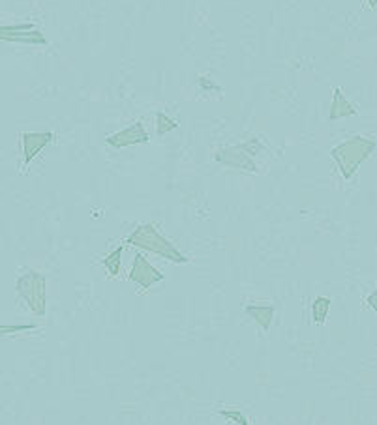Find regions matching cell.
I'll use <instances>...</instances> for the list:
<instances>
[{
    "instance_id": "obj_1",
    "label": "cell",
    "mask_w": 377,
    "mask_h": 425,
    "mask_svg": "<svg viewBox=\"0 0 377 425\" xmlns=\"http://www.w3.org/2000/svg\"><path fill=\"white\" fill-rule=\"evenodd\" d=\"M377 142L370 137H364V135H355L348 141L340 142L338 146L330 150V156L338 165V170L342 175L343 180H351L355 177V172L358 167L366 162L370 154L376 150Z\"/></svg>"
},
{
    "instance_id": "obj_2",
    "label": "cell",
    "mask_w": 377,
    "mask_h": 425,
    "mask_svg": "<svg viewBox=\"0 0 377 425\" xmlns=\"http://www.w3.org/2000/svg\"><path fill=\"white\" fill-rule=\"evenodd\" d=\"M126 242H128L130 246H136V248L150 251V253H156V255L164 257V259L175 262V264H186V262H188V257L182 255V253L173 246L171 242L167 240L165 236H162L160 231L156 229V225H152V223L139 225V227L126 238Z\"/></svg>"
},
{
    "instance_id": "obj_3",
    "label": "cell",
    "mask_w": 377,
    "mask_h": 425,
    "mask_svg": "<svg viewBox=\"0 0 377 425\" xmlns=\"http://www.w3.org/2000/svg\"><path fill=\"white\" fill-rule=\"evenodd\" d=\"M17 294L27 302L29 309L34 313L36 317H43L45 315V307H47V281L40 272L30 270L27 274H23L17 279Z\"/></svg>"
},
{
    "instance_id": "obj_4",
    "label": "cell",
    "mask_w": 377,
    "mask_h": 425,
    "mask_svg": "<svg viewBox=\"0 0 377 425\" xmlns=\"http://www.w3.org/2000/svg\"><path fill=\"white\" fill-rule=\"evenodd\" d=\"M263 149L261 142L256 137H252L248 142L244 144H236V146H229V149H220L214 154V159L218 164L226 165V167H233L239 170H248V172H257V165L252 157L259 154V150Z\"/></svg>"
},
{
    "instance_id": "obj_5",
    "label": "cell",
    "mask_w": 377,
    "mask_h": 425,
    "mask_svg": "<svg viewBox=\"0 0 377 425\" xmlns=\"http://www.w3.org/2000/svg\"><path fill=\"white\" fill-rule=\"evenodd\" d=\"M0 40L2 42L27 43V45H47L45 36L36 29L32 23L25 25H2L0 27Z\"/></svg>"
},
{
    "instance_id": "obj_6",
    "label": "cell",
    "mask_w": 377,
    "mask_h": 425,
    "mask_svg": "<svg viewBox=\"0 0 377 425\" xmlns=\"http://www.w3.org/2000/svg\"><path fill=\"white\" fill-rule=\"evenodd\" d=\"M128 279L132 283L143 287V289H150V287H154V285L160 283L164 279V274L158 268H154L145 257L137 255L134 259L132 270H130Z\"/></svg>"
},
{
    "instance_id": "obj_7",
    "label": "cell",
    "mask_w": 377,
    "mask_h": 425,
    "mask_svg": "<svg viewBox=\"0 0 377 425\" xmlns=\"http://www.w3.org/2000/svg\"><path fill=\"white\" fill-rule=\"evenodd\" d=\"M55 139L53 131H27L21 135V144H23V156H25V169L29 167L30 162L34 159L40 152H42L47 144H51Z\"/></svg>"
},
{
    "instance_id": "obj_8",
    "label": "cell",
    "mask_w": 377,
    "mask_h": 425,
    "mask_svg": "<svg viewBox=\"0 0 377 425\" xmlns=\"http://www.w3.org/2000/svg\"><path fill=\"white\" fill-rule=\"evenodd\" d=\"M149 139L150 137L145 126H143L141 122H136L130 128L107 137L106 142L109 146H113V149H126V146H134V144H145V142H149Z\"/></svg>"
},
{
    "instance_id": "obj_9",
    "label": "cell",
    "mask_w": 377,
    "mask_h": 425,
    "mask_svg": "<svg viewBox=\"0 0 377 425\" xmlns=\"http://www.w3.org/2000/svg\"><path fill=\"white\" fill-rule=\"evenodd\" d=\"M356 109L353 103L345 99L342 88H335L332 90V105H330V113H328V120L336 122L340 118H348V116H355Z\"/></svg>"
},
{
    "instance_id": "obj_10",
    "label": "cell",
    "mask_w": 377,
    "mask_h": 425,
    "mask_svg": "<svg viewBox=\"0 0 377 425\" xmlns=\"http://www.w3.org/2000/svg\"><path fill=\"white\" fill-rule=\"evenodd\" d=\"M246 315L256 320L257 326L261 328L263 332H269L272 320H274V315H276V309H274V305H246Z\"/></svg>"
},
{
    "instance_id": "obj_11",
    "label": "cell",
    "mask_w": 377,
    "mask_h": 425,
    "mask_svg": "<svg viewBox=\"0 0 377 425\" xmlns=\"http://www.w3.org/2000/svg\"><path fill=\"white\" fill-rule=\"evenodd\" d=\"M330 304H332V300L328 296H317L313 300L312 304V320L313 324H325V320H327V315H328V309H330Z\"/></svg>"
},
{
    "instance_id": "obj_12",
    "label": "cell",
    "mask_w": 377,
    "mask_h": 425,
    "mask_svg": "<svg viewBox=\"0 0 377 425\" xmlns=\"http://www.w3.org/2000/svg\"><path fill=\"white\" fill-rule=\"evenodd\" d=\"M122 253H124V246H119V248L111 251L109 255L104 259V266L113 277H117L121 274V264H122Z\"/></svg>"
},
{
    "instance_id": "obj_13",
    "label": "cell",
    "mask_w": 377,
    "mask_h": 425,
    "mask_svg": "<svg viewBox=\"0 0 377 425\" xmlns=\"http://www.w3.org/2000/svg\"><path fill=\"white\" fill-rule=\"evenodd\" d=\"M178 126V122L177 120H173V118H169L167 114L165 113H158L156 114V133L162 137V135L165 133H169V131H173V129L177 128Z\"/></svg>"
},
{
    "instance_id": "obj_14",
    "label": "cell",
    "mask_w": 377,
    "mask_h": 425,
    "mask_svg": "<svg viewBox=\"0 0 377 425\" xmlns=\"http://www.w3.org/2000/svg\"><path fill=\"white\" fill-rule=\"evenodd\" d=\"M220 416H223L226 420H231V422H235V424H241V425L248 424L246 416L239 411H220Z\"/></svg>"
},
{
    "instance_id": "obj_15",
    "label": "cell",
    "mask_w": 377,
    "mask_h": 425,
    "mask_svg": "<svg viewBox=\"0 0 377 425\" xmlns=\"http://www.w3.org/2000/svg\"><path fill=\"white\" fill-rule=\"evenodd\" d=\"M366 305L370 307L372 311H376L377 313V289L374 292H372L370 296L366 298Z\"/></svg>"
},
{
    "instance_id": "obj_16",
    "label": "cell",
    "mask_w": 377,
    "mask_h": 425,
    "mask_svg": "<svg viewBox=\"0 0 377 425\" xmlns=\"http://www.w3.org/2000/svg\"><path fill=\"white\" fill-rule=\"evenodd\" d=\"M30 328H34V326H32V324H29V326H21V328H19V330H30ZM0 330H2V333H6V332H8V330H17V328L2 326V328H0Z\"/></svg>"
},
{
    "instance_id": "obj_17",
    "label": "cell",
    "mask_w": 377,
    "mask_h": 425,
    "mask_svg": "<svg viewBox=\"0 0 377 425\" xmlns=\"http://www.w3.org/2000/svg\"><path fill=\"white\" fill-rule=\"evenodd\" d=\"M364 2L368 4V8H370V10H376L377 8V0H364Z\"/></svg>"
}]
</instances>
